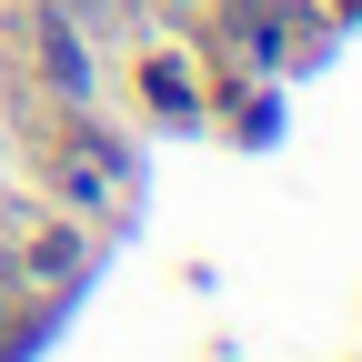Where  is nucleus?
<instances>
[{"instance_id":"nucleus-1","label":"nucleus","mask_w":362,"mask_h":362,"mask_svg":"<svg viewBox=\"0 0 362 362\" xmlns=\"http://www.w3.org/2000/svg\"><path fill=\"white\" fill-rule=\"evenodd\" d=\"M282 21H292V0H221V30H232L242 61H272V51H282Z\"/></svg>"},{"instance_id":"nucleus-2","label":"nucleus","mask_w":362,"mask_h":362,"mask_svg":"<svg viewBox=\"0 0 362 362\" xmlns=\"http://www.w3.org/2000/svg\"><path fill=\"white\" fill-rule=\"evenodd\" d=\"M141 90H151L161 121H192V111H202V90H192V71H181V61H141Z\"/></svg>"},{"instance_id":"nucleus-3","label":"nucleus","mask_w":362,"mask_h":362,"mask_svg":"<svg viewBox=\"0 0 362 362\" xmlns=\"http://www.w3.org/2000/svg\"><path fill=\"white\" fill-rule=\"evenodd\" d=\"M40 30V71H51L61 90H90V61H81V40H71V21H30Z\"/></svg>"},{"instance_id":"nucleus-4","label":"nucleus","mask_w":362,"mask_h":362,"mask_svg":"<svg viewBox=\"0 0 362 362\" xmlns=\"http://www.w3.org/2000/svg\"><path fill=\"white\" fill-rule=\"evenodd\" d=\"M71 11H90V21H121V0H71Z\"/></svg>"}]
</instances>
